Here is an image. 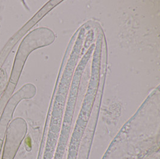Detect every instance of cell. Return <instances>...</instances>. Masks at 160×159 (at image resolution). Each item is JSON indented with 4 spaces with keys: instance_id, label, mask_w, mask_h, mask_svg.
Here are the masks:
<instances>
[{
    "instance_id": "1",
    "label": "cell",
    "mask_w": 160,
    "mask_h": 159,
    "mask_svg": "<svg viewBox=\"0 0 160 159\" xmlns=\"http://www.w3.org/2000/svg\"><path fill=\"white\" fill-rule=\"evenodd\" d=\"M53 40V32L44 28L34 29L25 36L17 51L8 82L16 86L29 54L37 49L50 44Z\"/></svg>"
},
{
    "instance_id": "2",
    "label": "cell",
    "mask_w": 160,
    "mask_h": 159,
    "mask_svg": "<svg viewBox=\"0 0 160 159\" xmlns=\"http://www.w3.org/2000/svg\"><path fill=\"white\" fill-rule=\"evenodd\" d=\"M44 9L45 8H43L41 10H40L39 12H38L31 20H29L21 29H19L14 36H13L8 40V42L4 45L2 51L0 52V67L4 65L10 53L13 50V47L18 43V41L21 40L22 36L35 24H36L40 19H41V18L44 15Z\"/></svg>"
},
{
    "instance_id": "3",
    "label": "cell",
    "mask_w": 160,
    "mask_h": 159,
    "mask_svg": "<svg viewBox=\"0 0 160 159\" xmlns=\"http://www.w3.org/2000/svg\"><path fill=\"white\" fill-rule=\"evenodd\" d=\"M8 75L5 70L0 67V96L4 93L8 87Z\"/></svg>"
}]
</instances>
